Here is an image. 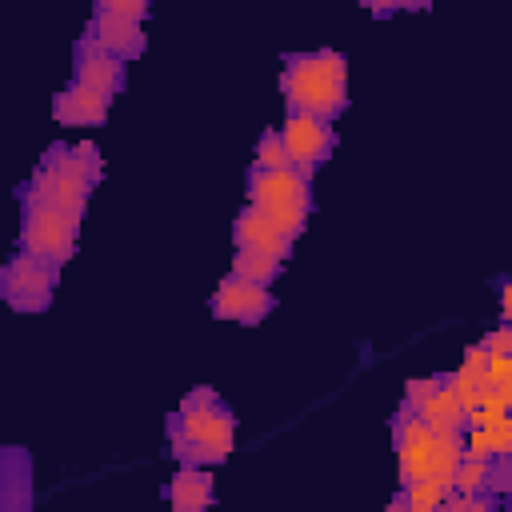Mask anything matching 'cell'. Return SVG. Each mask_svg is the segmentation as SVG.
Wrapping results in <instances>:
<instances>
[{"instance_id": "cell-1", "label": "cell", "mask_w": 512, "mask_h": 512, "mask_svg": "<svg viewBox=\"0 0 512 512\" xmlns=\"http://www.w3.org/2000/svg\"><path fill=\"white\" fill-rule=\"evenodd\" d=\"M96 180H100V148L92 140L52 144L44 152V160L36 164L32 180L20 192L60 208L72 220H84V208H88V196H92Z\"/></svg>"}, {"instance_id": "cell-2", "label": "cell", "mask_w": 512, "mask_h": 512, "mask_svg": "<svg viewBox=\"0 0 512 512\" xmlns=\"http://www.w3.org/2000/svg\"><path fill=\"white\" fill-rule=\"evenodd\" d=\"M280 96L288 108L336 120L348 108V60L336 48L288 52L280 72Z\"/></svg>"}, {"instance_id": "cell-3", "label": "cell", "mask_w": 512, "mask_h": 512, "mask_svg": "<svg viewBox=\"0 0 512 512\" xmlns=\"http://www.w3.org/2000/svg\"><path fill=\"white\" fill-rule=\"evenodd\" d=\"M244 188H248V204L264 212L284 236L296 240L308 228L312 180H304L296 168H248Z\"/></svg>"}, {"instance_id": "cell-4", "label": "cell", "mask_w": 512, "mask_h": 512, "mask_svg": "<svg viewBox=\"0 0 512 512\" xmlns=\"http://www.w3.org/2000/svg\"><path fill=\"white\" fill-rule=\"evenodd\" d=\"M76 236H80V220L20 192V248L24 252L44 256L56 268H64L76 256Z\"/></svg>"}, {"instance_id": "cell-5", "label": "cell", "mask_w": 512, "mask_h": 512, "mask_svg": "<svg viewBox=\"0 0 512 512\" xmlns=\"http://www.w3.org/2000/svg\"><path fill=\"white\" fill-rule=\"evenodd\" d=\"M56 280H60V268L44 256H32V252H16L8 256V264L0 268V296L8 308L16 312H44L52 304V292H56Z\"/></svg>"}, {"instance_id": "cell-6", "label": "cell", "mask_w": 512, "mask_h": 512, "mask_svg": "<svg viewBox=\"0 0 512 512\" xmlns=\"http://www.w3.org/2000/svg\"><path fill=\"white\" fill-rule=\"evenodd\" d=\"M276 132H280V140H284L288 164H292L304 180H312V176L324 168V160L332 156V148H336V128H332V120H320V116L300 112V108H288V112H284V124H280Z\"/></svg>"}, {"instance_id": "cell-7", "label": "cell", "mask_w": 512, "mask_h": 512, "mask_svg": "<svg viewBox=\"0 0 512 512\" xmlns=\"http://www.w3.org/2000/svg\"><path fill=\"white\" fill-rule=\"evenodd\" d=\"M168 436H184L192 444H204L212 452H220L224 460L232 456V444H236V416L232 408L216 396L200 408H180L168 416Z\"/></svg>"}, {"instance_id": "cell-8", "label": "cell", "mask_w": 512, "mask_h": 512, "mask_svg": "<svg viewBox=\"0 0 512 512\" xmlns=\"http://www.w3.org/2000/svg\"><path fill=\"white\" fill-rule=\"evenodd\" d=\"M208 308H212V316H216V320L260 324V320L276 308V296L268 292V284H252V280H244V276L228 272V276L216 284V292H212Z\"/></svg>"}, {"instance_id": "cell-9", "label": "cell", "mask_w": 512, "mask_h": 512, "mask_svg": "<svg viewBox=\"0 0 512 512\" xmlns=\"http://www.w3.org/2000/svg\"><path fill=\"white\" fill-rule=\"evenodd\" d=\"M72 80H80V84H88V88H96V92H104L112 100L128 84V64L116 60L112 52L96 48L88 36H80L76 48H72Z\"/></svg>"}, {"instance_id": "cell-10", "label": "cell", "mask_w": 512, "mask_h": 512, "mask_svg": "<svg viewBox=\"0 0 512 512\" xmlns=\"http://www.w3.org/2000/svg\"><path fill=\"white\" fill-rule=\"evenodd\" d=\"M36 500V480H32V456L20 444L0 448V508L4 512H28Z\"/></svg>"}, {"instance_id": "cell-11", "label": "cell", "mask_w": 512, "mask_h": 512, "mask_svg": "<svg viewBox=\"0 0 512 512\" xmlns=\"http://www.w3.org/2000/svg\"><path fill=\"white\" fill-rule=\"evenodd\" d=\"M84 36H88L96 48L112 52L116 60H124V64L144 52V24L124 20V16H112V12H92Z\"/></svg>"}, {"instance_id": "cell-12", "label": "cell", "mask_w": 512, "mask_h": 512, "mask_svg": "<svg viewBox=\"0 0 512 512\" xmlns=\"http://www.w3.org/2000/svg\"><path fill=\"white\" fill-rule=\"evenodd\" d=\"M232 240H236V248H256V252H268V256H280V260H288L292 256V236H284L264 212H256L252 204H244L240 212H236V224H232Z\"/></svg>"}, {"instance_id": "cell-13", "label": "cell", "mask_w": 512, "mask_h": 512, "mask_svg": "<svg viewBox=\"0 0 512 512\" xmlns=\"http://www.w3.org/2000/svg\"><path fill=\"white\" fill-rule=\"evenodd\" d=\"M108 104H112V100H108L104 92H96V88L72 80L68 88H60V92L52 96V116H56L60 124L92 128V124H104V120H108Z\"/></svg>"}, {"instance_id": "cell-14", "label": "cell", "mask_w": 512, "mask_h": 512, "mask_svg": "<svg viewBox=\"0 0 512 512\" xmlns=\"http://www.w3.org/2000/svg\"><path fill=\"white\" fill-rule=\"evenodd\" d=\"M168 500L176 512H200L216 500V488H212V476L204 468H192V464H180V472L172 476L168 484Z\"/></svg>"}, {"instance_id": "cell-15", "label": "cell", "mask_w": 512, "mask_h": 512, "mask_svg": "<svg viewBox=\"0 0 512 512\" xmlns=\"http://www.w3.org/2000/svg\"><path fill=\"white\" fill-rule=\"evenodd\" d=\"M416 416L428 424V432H464V408L456 404V396H452V388L444 384V376H440V384L432 388V396L416 408Z\"/></svg>"}, {"instance_id": "cell-16", "label": "cell", "mask_w": 512, "mask_h": 512, "mask_svg": "<svg viewBox=\"0 0 512 512\" xmlns=\"http://www.w3.org/2000/svg\"><path fill=\"white\" fill-rule=\"evenodd\" d=\"M464 456H512V420L500 416L488 428H464Z\"/></svg>"}, {"instance_id": "cell-17", "label": "cell", "mask_w": 512, "mask_h": 512, "mask_svg": "<svg viewBox=\"0 0 512 512\" xmlns=\"http://www.w3.org/2000/svg\"><path fill=\"white\" fill-rule=\"evenodd\" d=\"M464 456V432H432V448H428V480L452 488V472Z\"/></svg>"}, {"instance_id": "cell-18", "label": "cell", "mask_w": 512, "mask_h": 512, "mask_svg": "<svg viewBox=\"0 0 512 512\" xmlns=\"http://www.w3.org/2000/svg\"><path fill=\"white\" fill-rule=\"evenodd\" d=\"M440 500H444V484H436V480H408V484H400V492L392 496V512H432V508H440Z\"/></svg>"}, {"instance_id": "cell-19", "label": "cell", "mask_w": 512, "mask_h": 512, "mask_svg": "<svg viewBox=\"0 0 512 512\" xmlns=\"http://www.w3.org/2000/svg\"><path fill=\"white\" fill-rule=\"evenodd\" d=\"M280 268H284L280 256H268V252H256V248H236V256H232V272L252 280V284H272L280 276Z\"/></svg>"}, {"instance_id": "cell-20", "label": "cell", "mask_w": 512, "mask_h": 512, "mask_svg": "<svg viewBox=\"0 0 512 512\" xmlns=\"http://www.w3.org/2000/svg\"><path fill=\"white\" fill-rule=\"evenodd\" d=\"M252 168H292V164H288V152H284V140H280L276 128H268V132L256 140Z\"/></svg>"}, {"instance_id": "cell-21", "label": "cell", "mask_w": 512, "mask_h": 512, "mask_svg": "<svg viewBox=\"0 0 512 512\" xmlns=\"http://www.w3.org/2000/svg\"><path fill=\"white\" fill-rule=\"evenodd\" d=\"M168 444H172L176 464H192V468L224 464V456H220V452H212V448H204V444H192V440H184V436H168Z\"/></svg>"}, {"instance_id": "cell-22", "label": "cell", "mask_w": 512, "mask_h": 512, "mask_svg": "<svg viewBox=\"0 0 512 512\" xmlns=\"http://www.w3.org/2000/svg\"><path fill=\"white\" fill-rule=\"evenodd\" d=\"M92 12H112V16L144 24L148 12H152V0H92Z\"/></svg>"}, {"instance_id": "cell-23", "label": "cell", "mask_w": 512, "mask_h": 512, "mask_svg": "<svg viewBox=\"0 0 512 512\" xmlns=\"http://www.w3.org/2000/svg\"><path fill=\"white\" fill-rule=\"evenodd\" d=\"M436 384H440V376H416V380H408V384H404V408H412V412H416V408L432 396V388H436Z\"/></svg>"}, {"instance_id": "cell-24", "label": "cell", "mask_w": 512, "mask_h": 512, "mask_svg": "<svg viewBox=\"0 0 512 512\" xmlns=\"http://www.w3.org/2000/svg\"><path fill=\"white\" fill-rule=\"evenodd\" d=\"M484 380H512V356L508 352H488L484 356Z\"/></svg>"}, {"instance_id": "cell-25", "label": "cell", "mask_w": 512, "mask_h": 512, "mask_svg": "<svg viewBox=\"0 0 512 512\" xmlns=\"http://www.w3.org/2000/svg\"><path fill=\"white\" fill-rule=\"evenodd\" d=\"M480 344H484L488 352H508V356H512V324H496Z\"/></svg>"}, {"instance_id": "cell-26", "label": "cell", "mask_w": 512, "mask_h": 512, "mask_svg": "<svg viewBox=\"0 0 512 512\" xmlns=\"http://www.w3.org/2000/svg\"><path fill=\"white\" fill-rule=\"evenodd\" d=\"M364 8L372 12V16H392V12H400V8H428L424 0H364Z\"/></svg>"}, {"instance_id": "cell-27", "label": "cell", "mask_w": 512, "mask_h": 512, "mask_svg": "<svg viewBox=\"0 0 512 512\" xmlns=\"http://www.w3.org/2000/svg\"><path fill=\"white\" fill-rule=\"evenodd\" d=\"M484 356H488V348H484V344H468V348H464V368L484 372Z\"/></svg>"}, {"instance_id": "cell-28", "label": "cell", "mask_w": 512, "mask_h": 512, "mask_svg": "<svg viewBox=\"0 0 512 512\" xmlns=\"http://www.w3.org/2000/svg\"><path fill=\"white\" fill-rule=\"evenodd\" d=\"M208 400H216V392H212V388H196V392H188V396L180 400V408H200V404H208Z\"/></svg>"}, {"instance_id": "cell-29", "label": "cell", "mask_w": 512, "mask_h": 512, "mask_svg": "<svg viewBox=\"0 0 512 512\" xmlns=\"http://www.w3.org/2000/svg\"><path fill=\"white\" fill-rule=\"evenodd\" d=\"M424 4H432V0H424Z\"/></svg>"}]
</instances>
